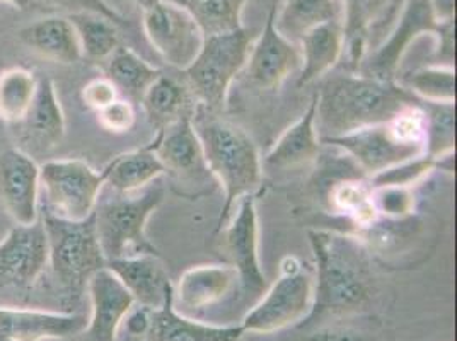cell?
<instances>
[{
    "label": "cell",
    "mask_w": 457,
    "mask_h": 341,
    "mask_svg": "<svg viewBox=\"0 0 457 341\" xmlns=\"http://www.w3.org/2000/svg\"><path fill=\"white\" fill-rule=\"evenodd\" d=\"M48 268V243L41 219L14 226L0 241V290L29 288Z\"/></svg>",
    "instance_id": "5bb4252c"
},
{
    "label": "cell",
    "mask_w": 457,
    "mask_h": 341,
    "mask_svg": "<svg viewBox=\"0 0 457 341\" xmlns=\"http://www.w3.org/2000/svg\"><path fill=\"white\" fill-rule=\"evenodd\" d=\"M103 172L106 185L120 195L144 190L159 176L166 174L164 166L155 155L154 138L140 149L120 154Z\"/></svg>",
    "instance_id": "4316f807"
},
{
    "label": "cell",
    "mask_w": 457,
    "mask_h": 341,
    "mask_svg": "<svg viewBox=\"0 0 457 341\" xmlns=\"http://www.w3.org/2000/svg\"><path fill=\"white\" fill-rule=\"evenodd\" d=\"M76 29L82 58L108 60L120 46L118 24L95 12H77L67 16Z\"/></svg>",
    "instance_id": "1f68e13d"
},
{
    "label": "cell",
    "mask_w": 457,
    "mask_h": 341,
    "mask_svg": "<svg viewBox=\"0 0 457 341\" xmlns=\"http://www.w3.org/2000/svg\"><path fill=\"white\" fill-rule=\"evenodd\" d=\"M236 290L241 292L239 275L230 265L193 266L183 273L178 285H172L176 309L204 311L228 301Z\"/></svg>",
    "instance_id": "ffe728a7"
},
{
    "label": "cell",
    "mask_w": 457,
    "mask_h": 341,
    "mask_svg": "<svg viewBox=\"0 0 457 341\" xmlns=\"http://www.w3.org/2000/svg\"><path fill=\"white\" fill-rule=\"evenodd\" d=\"M162 198L164 191L147 187L127 195L116 193L112 200L97 204L96 232L106 262L137 254L159 256L147 237V222Z\"/></svg>",
    "instance_id": "8992f818"
},
{
    "label": "cell",
    "mask_w": 457,
    "mask_h": 341,
    "mask_svg": "<svg viewBox=\"0 0 457 341\" xmlns=\"http://www.w3.org/2000/svg\"><path fill=\"white\" fill-rule=\"evenodd\" d=\"M245 335L241 324H209L191 320L174 307L172 288L164 303L151 309L149 341H239Z\"/></svg>",
    "instance_id": "44dd1931"
},
{
    "label": "cell",
    "mask_w": 457,
    "mask_h": 341,
    "mask_svg": "<svg viewBox=\"0 0 457 341\" xmlns=\"http://www.w3.org/2000/svg\"><path fill=\"white\" fill-rule=\"evenodd\" d=\"M185 9L204 37L243 28V12L251 0H168Z\"/></svg>",
    "instance_id": "4dcf8cb0"
},
{
    "label": "cell",
    "mask_w": 457,
    "mask_h": 341,
    "mask_svg": "<svg viewBox=\"0 0 457 341\" xmlns=\"http://www.w3.org/2000/svg\"><path fill=\"white\" fill-rule=\"evenodd\" d=\"M144 31L154 50L179 71L195 60L205 39L190 14L168 0H159L144 11Z\"/></svg>",
    "instance_id": "8fae6325"
},
{
    "label": "cell",
    "mask_w": 457,
    "mask_h": 341,
    "mask_svg": "<svg viewBox=\"0 0 457 341\" xmlns=\"http://www.w3.org/2000/svg\"><path fill=\"white\" fill-rule=\"evenodd\" d=\"M155 155L166 172L176 178H193L209 172L205 166L202 144L193 127V114H185L170 127L154 135ZM210 174V172H209Z\"/></svg>",
    "instance_id": "7402d4cb"
},
{
    "label": "cell",
    "mask_w": 457,
    "mask_h": 341,
    "mask_svg": "<svg viewBox=\"0 0 457 341\" xmlns=\"http://www.w3.org/2000/svg\"><path fill=\"white\" fill-rule=\"evenodd\" d=\"M87 322L84 314L0 305V335L12 341L69 338L86 331Z\"/></svg>",
    "instance_id": "d6986e66"
},
{
    "label": "cell",
    "mask_w": 457,
    "mask_h": 341,
    "mask_svg": "<svg viewBox=\"0 0 457 341\" xmlns=\"http://www.w3.org/2000/svg\"><path fill=\"white\" fill-rule=\"evenodd\" d=\"M222 232V251L228 265L239 275L241 294L260 295L267 290V277L260 262V226L254 195L239 200L234 215L228 217Z\"/></svg>",
    "instance_id": "30bf717a"
},
{
    "label": "cell",
    "mask_w": 457,
    "mask_h": 341,
    "mask_svg": "<svg viewBox=\"0 0 457 341\" xmlns=\"http://www.w3.org/2000/svg\"><path fill=\"white\" fill-rule=\"evenodd\" d=\"M38 89V77L24 67L0 72V120L16 125L26 116Z\"/></svg>",
    "instance_id": "d6a6232c"
},
{
    "label": "cell",
    "mask_w": 457,
    "mask_h": 341,
    "mask_svg": "<svg viewBox=\"0 0 457 341\" xmlns=\"http://www.w3.org/2000/svg\"><path fill=\"white\" fill-rule=\"evenodd\" d=\"M329 202L335 212L350 219L359 228H370L378 219V210L372 200V188L361 179H342L329 190Z\"/></svg>",
    "instance_id": "836d02e7"
},
{
    "label": "cell",
    "mask_w": 457,
    "mask_h": 341,
    "mask_svg": "<svg viewBox=\"0 0 457 341\" xmlns=\"http://www.w3.org/2000/svg\"><path fill=\"white\" fill-rule=\"evenodd\" d=\"M39 164L20 147L0 154V200L16 226L39 219Z\"/></svg>",
    "instance_id": "2e32d148"
},
{
    "label": "cell",
    "mask_w": 457,
    "mask_h": 341,
    "mask_svg": "<svg viewBox=\"0 0 457 341\" xmlns=\"http://www.w3.org/2000/svg\"><path fill=\"white\" fill-rule=\"evenodd\" d=\"M37 2L50 7V9H58V11L65 12L67 16L77 14V12H95V14L113 21L114 24H118V26L125 24V18L106 0H37Z\"/></svg>",
    "instance_id": "ab89813d"
},
{
    "label": "cell",
    "mask_w": 457,
    "mask_h": 341,
    "mask_svg": "<svg viewBox=\"0 0 457 341\" xmlns=\"http://www.w3.org/2000/svg\"><path fill=\"white\" fill-rule=\"evenodd\" d=\"M345 52L353 69L372 54L395 28L404 0H340Z\"/></svg>",
    "instance_id": "7c38bea8"
},
{
    "label": "cell",
    "mask_w": 457,
    "mask_h": 341,
    "mask_svg": "<svg viewBox=\"0 0 457 341\" xmlns=\"http://www.w3.org/2000/svg\"><path fill=\"white\" fill-rule=\"evenodd\" d=\"M440 22L436 20L428 0H404L400 18L381 45L363 58L359 74L379 80H396L401 60L420 37L436 38Z\"/></svg>",
    "instance_id": "9c48e42d"
},
{
    "label": "cell",
    "mask_w": 457,
    "mask_h": 341,
    "mask_svg": "<svg viewBox=\"0 0 457 341\" xmlns=\"http://www.w3.org/2000/svg\"><path fill=\"white\" fill-rule=\"evenodd\" d=\"M191 97L188 87L172 77L161 74L145 91L140 104L157 132L170 127L181 116L195 113L196 103H191Z\"/></svg>",
    "instance_id": "f1b7e54d"
},
{
    "label": "cell",
    "mask_w": 457,
    "mask_h": 341,
    "mask_svg": "<svg viewBox=\"0 0 457 341\" xmlns=\"http://www.w3.org/2000/svg\"><path fill=\"white\" fill-rule=\"evenodd\" d=\"M421 103H456V69L449 65H427L406 79L404 86Z\"/></svg>",
    "instance_id": "e575fe53"
},
{
    "label": "cell",
    "mask_w": 457,
    "mask_h": 341,
    "mask_svg": "<svg viewBox=\"0 0 457 341\" xmlns=\"http://www.w3.org/2000/svg\"><path fill=\"white\" fill-rule=\"evenodd\" d=\"M329 21H342L340 0H284L273 22L282 37L297 45L307 31Z\"/></svg>",
    "instance_id": "83f0119b"
},
{
    "label": "cell",
    "mask_w": 457,
    "mask_h": 341,
    "mask_svg": "<svg viewBox=\"0 0 457 341\" xmlns=\"http://www.w3.org/2000/svg\"><path fill=\"white\" fill-rule=\"evenodd\" d=\"M297 46L301 50L299 86L328 76L345 55L342 21H329L312 28L297 41Z\"/></svg>",
    "instance_id": "484cf974"
},
{
    "label": "cell",
    "mask_w": 457,
    "mask_h": 341,
    "mask_svg": "<svg viewBox=\"0 0 457 341\" xmlns=\"http://www.w3.org/2000/svg\"><path fill=\"white\" fill-rule=\"evenodd\" d=\"M86 288L91 299V318L86 333L93 341L116 340L121 322L134 309L132 294L108 266L96 271Z\"/></svg>",
    "instance_id": "e0dca14e"
},
{
    "label": "cell",
    "mask_w": 457,
    "mask_h": 341,
    "mask_svg": "<svg viewBox=\"0 0 457 341\" xmlns=\"http://www.w3.org/2000/svg\"><path fill=\"white\" fill-rule=\"evenodd\" d=\"M104 185V172L82 159H54L39 166L45 210L63 220L82 222L93 217Z\"/></svg>",
    "instance_id": "ba28073f"
},
{
    "label": "cell",
    "mask_w": 457,
    "mask_h": 341,
    "mask_svg": "<svg viewBox=\"0 0 457 341\" xmlns=\"http://www.w3.org/2000/svg\"><path fill=\"white\" fill-rule=\"evenodd\" d=\"M321 138L316 129V95L304 114L282 133L265 155V166L273 170H292L307 166L320 155Z\"/></svg>",
    "instance_id": "d4e9b609"
},
{
    "label": "cell",
    "mask_w": 457,
    "mask_h": 341,
    "mask_svg": "<svg viewBox=\"0 0 457 341\" xmlns=\"http://www.w3.org/2000/svg\"><path fill=\"white\" fill-rule=\"evenodd\" d=\"M129 2H132L137 7H140L142 11H145L147 7H151V5H154V4L159 2V0H129Z\"/></svg>",
    "instance_id": "bcb514c9"
},
{
    "label": "cell",
    "mask_w": 457,
    "mask_h": 341,
    "mask_svg": "<svg viewBox=\"0 0 457 341\" xmlns=\"http://www.w3.org/2000/svg\"><path fill=\"white\" fill-rule=\"evenodd\" d=\"M97 123L103 130L121 135L130 132L137 121L134 103H130L125 97H118L110 106L97 112Z\"/></svg>",
    "instance_id": "f35d334b"
},
{
    "label": "cell",
    "mask_w": 457,
    "mask_h": 341,
    "mask_svg": "<svg viewBox=\"0 0 457 341\" xmlns=\"http://www.w3.org/2000/svg\"><path fill=\"white\" fill-rule=\"evenodd\" d=\"M430 9L438 22L454 21L456 14V0H428Z\"/></svg>",
    "instance_id": "ee69618b"
},
{
    "label": "cell",
    "mask_w": 457,
    "mask_h": 341,
    "mask_svg": "<svg viewBox=\"0 0 457 341\" xmlns=\"http://www.w3.org/2000/svg\"><path fill=\"white\" fill-rule=\"evenodd\" d=\"M108 268L132 294L135 304L147 309L161 307L172 288L171 280L155 254H137L108 262Z\"/></svg>",
    "instance_id": "603a6c76"
},
{
    "label": "cell",
    "mask_w": 457,
    "mask_h": 341,
    "mask_svg": "<svg viewBox=\"0 0 457 341\" xmlns=\"http://www.w3.org/2000/svg\"><path fill=\"white\" fill-rule=\"evenodd\" d=\"M314 305V279L301 260L287 256L278 280L241 322L245 333L270 335L309 320Z\"/></svg>",
    "instance_id": "52a82bcc"
},
{
    "label": "cell",
    "mask_w": 457,
    "mask_h": 341,
    "mask_svg": "<svg viewBox=\"0 0 457 341\" xmlns=\"http://www.w3.org/2000/svg\"><path fill=\"white\" fill-rule=\"evenodd\" d=\"M118 97H121L113 82L106 76L91 79L80 91L82 104L91 112H101L110 106Z\"/></svg>",
    "instance_id": "60d3db41"
},
{
    "label": "cell",
    "mask_w": 457,
    "mask_h": 341,
    "mask_svg": "<svg viewBox=\"0 0 457 341\" xmlns=\"http://www.w3.org/2000/svg\"><path fill=\"white\" fill-rule=\"evenodd\" d=\"M254 39V31L245 26L205 37L198 55L183 71L196 104L213 113L226 110L232 82L245 71Z\"/></svg>",
    "instance_id": "277c9868"
},
{
    "label": "cell",
    "mask_w": 457,
    "mask_h": 341,
    "mask_svg": "<svg viewBox=\"0 0 457 341\" xmlns=\"http://www.w3.org/2000/svg\"><path fill=\"white\" fill-rule=\"evenodd\" d=\"M307 239L316 260L314 305L309 316L348 314L370 301L376 282L370 249L361 236L311 229Z\"/></svg>",
    "instance_id": "6da1fadb"
},
{
    "label": "cell",
    "mask_w": 457,
    "mask_h": 341,
    "mask_svg": "<svg viewBox=\"0 0 457 341\" xmlns=\"http://www.w3.org/2000/svg\"><path fill=\"white\" fill-rule=\"evenodd\" d=\"M321 144L338 147L348 154L369 178L425 154L423 147L403 142L387 121L340 137L323 138Z\"/></svg>",
    "instance_id": "4fadbf2b"
},
{
    "label": "cell",
    "mask_w": 457,
    "mask_h": 341,
    "mask_svg": "<svg viewBox=\"0 0 457 341\" xmlns=\"http://www.w3.org/2000/svg\"><path fill=\"white\" fill-rule=\"evenodd\" d=\"M21 43L45 60L72 65L82 60L76 29L67 16H46L22 26Z\"/></svg>",
    "instance_id": "cb8c5ba5"
},
{
    "label": "cell",
    "mask_w": 457,
    "mask_h": 341,
    "mask_svg": "<svg viewBox=\"0 0 457 341\" xmlns=\"http://www.w3.org/2000/svg\"><path fill=\"white\" fill-rule=\"evenodd\" d=\"M316 91V129L320 138H333L389 121L406 106L420 103L396 80L374 77L331 76Z\"/></svg>",
    "instance_id": "7a4b0ae2"
},
{
    "label": "cell",
    "mask_w": 457,
    "mask_h": 341,
    "mask_svg": "<svg viewBox=\"0 0 457 341\" xmlns=\"http://www.w3.org/2000/svg\"><path fill=\"white\" fill-rule=\"evenodd\" d=\"M0 341H12V340H9V338H5V337H2V335H0Z\"/></svg>",
    "instance_id": "7dc6e473"
},
{
    "label": "cell",
    "mask_w": 457,
    "mask_h": 341,
    "mask_svg": "<svg viewBox=\"0 0 457 341\" xmlns=\"http://www.w3.org/2000/svg\"><path fill=\"white\" fill-rule=\"evenodd\" d=\"M39 219L46 234L48 268L54 279L65 294L80 295L96 271L108 265L97 239L95 213L87 220L71 222L45 210Z\"/></svg>",
    "instance_id": "5b68a950"
},
{
    "label": "cell",
    "mask_w": 457,
    "mask_h": 341,
    "mask_svg": "<svg viewBox=\"0 0 457 341\" xmlns=\"http://www.w3.org/2000/svg\"><path fill=\"white\" fill-rule=\"evenodd\" d=\"M123 321H125L127 331L130 335H135V337L147 335L149 326H151V309H147L144 305H138L137 309H132L127 314V318Z\"/></svg>",
    "instance_id": "7bdbcfd3"
},
{
    "label": "cell",
    "mask_w": 457,
    "mask_h": 341,
    "mask_svg": "<svg viewBox=\"0 0 457 341\" xmlns=\"http://www.w3.org/2000/svg\"><path fill=\"white\" fill-rule=\"evenodd\" d=\"M372 188V200L378 215L387 220H404L413 217L417 200L413 188H401V187H370Z\"/></svg>",
    "instance_id": "74e56055"
},
{
    "label": "cell",
    "mask_w": 457,
    "mask_h": 341,
    "mask_svg": "<svg viewBox=\"0 0 457 341\" xmlns=\"http://www.w3.org/2000/svg\"><path fill=\"white\" fill-rule=\"evenodd\" d=\"M305 341H376L374 337L363 329L345 326V324H335L326 326L314 333H311Z\"/></svg>",
    "instance_id": "b9f144b4"
},
{
    "label": "cell",
    "mask_w": 457,
    "mask_h": 341,
    "mask_svg": "<svg viewBox=\"0 0 457 341\" xmlns=\"http://www.w3.org/2000/svg\"><path fill=\"white\" fill-rule=\"evenodd\" d=\"M162 72L147 60L137 55L129 46H118L106 60V77L114 84L120 96L130 103H140L145 91Z\"/></svg>",
    "instance_id": "f546056e"
},
{
    "label": "cell",
    "mask_w": 457,
    "mask_h": 341,
    "mask_svg": "<svg viewBox=\"0 0 457 341\" xmlns=\"http://www.w3.org/2000/svg\"><path fill=\"white\" fill-rule=\"evenodd\" d=\"M275 7L268 12L265 28L256 37L243 72L262 91H275L287 77L301 71V50L295 43L282 37L275 28Z\"/></svg>",
    "instance_id": "9a60e30c"
},
{
    "label": "cell",
    "mask_w": 457,
    "mask_h": 341,
    "mask_svg": "<svg viewBox=\"0 0 457 341\" xmlns=\"http://www.w3.org/2000/svg\"><path fill=\"white\" fill-rule=\"evenodd\" d=\"M2 4H7V5H11V7H14V9H28L31 4H33V0H0Z\"/></svg>",
    "instance_id": "f6af8a7d"
},
{
    "label": "cell",
    "mask_w": 457,
    "mask_h": 341,
    "mask_svg": "<svg viewBox=\"0 0 457 341\" xmlns=\"http://www.w3.org/2000/svg\"><path fill=\"white\" fill-rule=\"evenodd\" d=\"M12 127L21 144L31 151L48 152L60 146L67 132V121L55 82L50 77H38V89L28 113Z\"/></svg>",
    "instance_id": "ac0fdd59"
},
{
    "label": "cell",
    "mask_w": 457,
    "mask_h": 341,
    "mask_svg": "<svg viewBox=\"0 0 457 341\" xmlns=\"http://www.w3.org/2000/svg\"><path fill=\"white\" fill-rule=\"evenodd\" d=\"M193 127L202 144L205 166L220 183L224 205L217 230L226 226L241 198L254 195L263 178V162L254 140L241 127L220 120L217 113L196 104Z\"/></svg>",
    "instance_id": "3957f363"
},
{
    "label": "cell",
    "mask_w": 457,
    "mask_h": 341,
    "mask_svg": "<svg viewBox=\"0 0 457 341\" xmlns=\"http://www.w3.org/2000/svg\"><path fill=\"white\" fill-rule=\"evenodd\" d=\"M437 170V157L428 154H421L411 157L404 162H400L389 170H382L379 174L370 178V187H401V188H413V185L420 183L427 178L432 170Z\"/></svg>",
    "instance_id": "8d00e7d4"
},
{
    "label": "cell",
    "mask_w": 457,
    "mask_h": 341,
    "mask_svg": "<svg viewBox=\"0 0 457 341\" xmlns=\"http://www.w3.org/2000/svg\"><path fill=\"white\" fill-rule=\"evenodd\" d=\"M427 118L425 154L440 157L456 147V103L432 104L421 103Z\"/></svg>",
    "instance_id": "d590c367"
}]
</instances>
